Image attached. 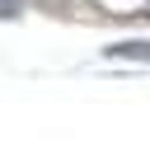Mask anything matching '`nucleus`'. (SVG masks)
<instances>
[{
    "label": "nucleus",
    "instance_id": "f03ea898",
    "mask_svg": "<svg viewBox=\"0 0 150 150\" xmlns=\"http://www.w3.org/2000/svg\"><path fill=\"white\" fill-rule=\"evenodd\" d=\"M19 9H23V0H0V19H14Z\"/></svg>",
    "mask_w": 150,
    "mask_h": 150
},
{
    "label": "nucleus",
    "instance_id": "f257e3e1",
    "mask_svg": "<svg viewBox=\"0 0 150 150\" xmlns=\"http://www.w3.org/2000/svg\"><path fill=\"white\" fill-rule=\"evenodd\" d=\"M108 56L112 61H150V42H117V47H108Z\"/></svg>",
    "mask_w": 150,
    "mask_h": 150
}]
</instances>
